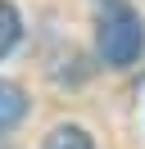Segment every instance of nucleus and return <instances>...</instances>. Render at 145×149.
Wrapping results in <instances>:
<instances>
[{
    "mask_svg": "<svg viewBox=\"0 0 145 149\" xmlns=\"http://www.w3.org/2000/svg\"><path fill=\"white\" fill-rule=\"evenodd\" d=\"M141 45H145L141 14L127 9L122 0L104 5V9H100V23H95V50H100V59L113 63V68H127V63H136Z\"/></svg>",
    "mask_w": 145,
    "mask_h": 149,
    "instance_id": "obj_1",
    "label": "nucleus"
},
{
    "mask_svg": "<svg viewBox=\"0 0 145 149\" xmlns=\"http://www.w3.org/2000/svg\"><path fill=\"white\" fill-rule=\"evenodd\" d=\"M23 113H27V95H23V86L0 77V136H5V131H14L18 122H23Z\"/></svg>",
    "mask_w": 145,
    "mask_h": 149,
    "instance_id": "obj_2",
    "label": "nucleus"
},
{
    "mask_svg": "<svg viewBox=\"0 0 145 149\" xmlns=\"http://www.w3.org/2000/svg\"><path fill=\"white\" fill-rule=\"evenodd\" d=\"M41 149H95V145H91V136L82 127H54Z\"/></svg>",
    "mask_w": 145,
    "mask_h": 149,
    "instance_id": "obj_3",
    "label": "nucleus"
},
{
    "mask_svg": "<svg viewBox=\"0 0 145 149\" xmlns=\"http://www.w3.org/2000/svg\"><path fill=\"white\" fill-rule=\"evenodd\" d=\"M18 32H23V18H18V9L9 5V0H0V59H5L9 50H14Z\"/></svg>",
    "mask_w": 145,
    "mask_h": 149,
    "instance_id": "obj_4",
    "label": "nucleus"
}]
</instances>
